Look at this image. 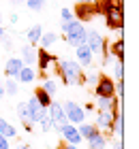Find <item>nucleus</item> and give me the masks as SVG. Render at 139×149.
<instances>
[{
    "instance_id": "4c0bfd02",
    "label": "nucleus",
    "mask_w": 139,
    "mask_h": 149,
    "mask_svg": "<svg viewBox=\"0 0 139 149\" xmlns=\"http://www.w3.org/2000/svg\"><path fill=\"white\" fill-rule=\"evenodd\" d=\"M77 4H92V2H96V0H75Z\"/></svg>"
},
{
    "instance_id": "bb28decb",
    "label": "nucleus",
    "mask_w": 139,
    "mask_h": 149,
    "mask_svg": "<svg viewBox=\"0 0 139 149\" xmlns=\"http://www.w3.org/2000/svg\"><path fill=\"white\" fill-rule=\"evenodd\" d=\"M114 77L116 81H122L124 79V60H114Z\"/></svg>"
},
{
    "instance_id": "a211bd4d",
    "label": "nucleus",
    "mask_w": 139,
    "mask_h": 149,
    "mask_svg": "<svg viewBox=\"0 0 139 149\" xmlns=\"http://www.w3.org/2000/svg\"><path fill=\"white\" fill-rule=\"evenodd\" d=\"M107 49H109V53L116 60H124V38L120 36L118 40H114L111 45H107Z\"/></svg>"
},
{
    "instance_id": "412c9836",
    "label": "nucleus",
    "mask_w": 139,
    "mask_h": 149,
    "mask_svg": "<svg viewBox=\"0 0 139 149\" xmlns=\"http://www.w3.org/2000/svg\"><path fill=\"white\" fill-rule=\"evenodd\" d=\"M77 132H79V136H81L83 141H88L92 134H96L99 130H96L94 124H86V121H81V124H77Z\"/></svg>"
},
{
    "instance_id": "20e7f679",
    "label": "nucleus",
    "mask_w": 139,
    "mask_h": 149,
    "mask_svg": "<svg viewBox=\"0 0 139 149\" xmlns=\"http://www.w3.org/2000/svg\"><path fill=\"white\" fill-rule=\"evenodd\" d=\"M47 115H49V119H52V130H56V132L60 134L62 126L68 124V119H66V115H64V109H62V102L52 100V104L47 107Z\"/></svg>"
},
{
    "instance_id": "39448f33",
    "label": "nucleus",
    "mask_w": 139,
    "mask_h": 149,
    "mask_svg": "<svg viewBox=\"0 0 139 149\" xmlns=\"http://www.w3.org/2000/svg\"><path fill=\"white\" fill-rule=\"evenodd\" d=\"M62 109H64V115H66L68 124H73V126H77V124H81V121L86 119V111H83V107L77 104L75 100H66V102L62 104Z\"/></svg>"
},
{
    "instance_id": "1a4fd4ad",
    "label": "nucleus",
    "mask_w": 139,
    "mask_h": 149,
    "mask_svg": "<svg viewBox=\"0 0 139 149\" xmlns=\"http://www.w3.org/2000/svg\"><path fill=\"white\" fill-rule=\"evenodd\" d=\"M26 107H28V121H30V124H39V121L47 115V109H43V107L37 102L34 96H30L26 100Z\"/></svg>"
},
{
    "instance_id": "0eeeda50",
    "label": "nucleus",
    "mask_w": 139,
    "mask_h": 149,
    "mask_svg": "<svg viewBox=\"0 0 139 149\" xmlns=\"http://www.w3.org/2000/svg\"><path fill=\"white\" fill-rule=\"evenodd\" d=\"M99 13H101L99 4L92 2V4H77V6H75V11H73V15L77 17V22L86 24V22H90L94 15H99Z\"/></svg>"
},
{
    "instance_id": "b1692460",
    "label": "nucleus",
    "mask_w": 139,
    "mask_h": 149,
    "mask_svg": "<svg viewBox=\"0 0 139 149\" xmlns=\"http://www.w3.org/2000/svg\"><path fill=\"white\" fill-rule=\"evenodd\" d=\"M41 87H43L52 98H56V94H58V83H56L54 79H43V85H41Z\"/></svg>"
},
{
    "instance_id": "37998d69",
    "label": "nucleus",
    "mask_w": 139,
    "mask_h": 149,
    "mask_svg": "<svg viewBox=\"0 0 139 149\" xmlns=\"http://www.w3.org/2000/svg\"><path fill=\"white\" fill-rule=\"evenodd\" d=\"M0 26H2V17H0Z\"/></svg>"
},
{
    "instance_id": "f8f14e48",
    "label": "nucleus",
    "mask_w": 139,
    "mask_h": 149,
    "mask_svg": "<svg viewBox=\"0 0 139 149\" xmlns=\"http://www.w3.org/2000/svg\"><path fill=\"white\" fill-rule=\"evenodd\" d=\"M75 58H77V64L81 66H90L94 62V56H92V51L88 49V45L83 43V45H79V47H75Z\"/></svg>"
},
{
    "instance_id": "cd10ccee",
    "label": "nucleus",
    "mask_w": 139,
    "mask_h": 149,
    "mask_svg": "<svg viewBox=\"0 0 139 149\" xmlns=\"http://www.w3.org/2000/svg\"><path fill=\"white\" fill-rule=\"evenodd\" d=\"M15 111H17V117L22 119L24 124H30V121H28V107H26V102H19Z\"/></svg>"
},
{
    "instance_id": "c756f323",
    "label": "nucleus",
    "mask_w": 139,
    "mask_h": 149,
    "mask_svg": "<svg viewBox=\"0 0 139 149\" xmlns=\"http://www.w3.org/2000/svg\"><path fill=\"white\" fill-rule=\"evenodd\" d=\"M39 126H41V130H43V132H49V130H52V119H49V115H45V117L39 121Z\"/></svg>"
},
{
    "instance_id": "4468645a",
    "label": "nucleus",
    "mask_w": 139,
    "mask_h": 149,
    "mask_svg": "<svg viewBox=\"0 0 139 149\" xmlns=\"http://www.w3.org/2000/svg\"><path fill=\"white\" fill-rule=\"evenodd\" d=\"M22 62L24 66H34L37 64V49H34V45H22Z\"/></svg>"
},
{
    "instance_id": "ea45409f",
    "label": "nucleus",
    "mask_w": 139,
    "mask_h": 149,
    "mask_svg": "<svg viewBox=\"0 0 139 149\" xmlns=\"http://www.w3.org/2000/svg\"><path fill=\"white\" fill-rule=\"evenodd\" d=\"M13 4H22V2H26V0H11Z\"/></svg>"
},
{
    "instance_id": "4be33fe9",
    "label": "nucleus",
    "mask_w": 139,
    "mask_h": 149,
    "mask_svg": "<svg viewBox=\"0 0 139 149\" xmlns=\"http://www.w3.org/2000/svg\"><path fill=\"white\" fill-rule=\"evenodd\" d=\"M32 96L34 98H37V102L41 104V107H43V109H47V107H49L52 104V96H49V94H47L45 90H43V87H37V90H34V94H32Z\"/></svg>"
},
{
    "instance_id": "e433bc0d",
    "label": "nucleus",
    "mask_w": 139,
    "mask_h": 149,
    "mask_svg": "<svg viewBox=\"0 0 139 149\" xmlns=\"http://www.w3.org/2000/svg\"><path fill=\"white\" fill-rule=\"evenodd\" d=\"M17 19H19V17H17V13H11V17H9V22H11V24H17Z\"/></svg>"
},
{
    "instance_id": "6ab92c4d",
    "label": "nucleus",
    "mask_w": 139,
    "mask_h": 149,
    "mask_svg": "<svg viewBox=\"0 0 139 149\" xmlns=\"http://www.w3.org/2000/svg\"><path fill=\"white\" fill-rule=\"evenodd\" d=\"M96 109L99 111H116L118 109V98H96Z\"/></svg>"
},
{
    "instance_id": "c85d7f7f",
    "label": "nucleus",
    "mask_w": 139,
    "mask_h": 149,
    "mask_svg": "<svg viewBox=\"0 0 139 149\" xmlns=\"http://www.w3.org/2000/svg\"><path fill=\"white\" fill-rule=\"evenodd\" d=\"M45 2H47V0H26V6L30 11H41L45 6Z\"/></svg>"
},
{
    "instance_id": "dca6fc26",
    "label": "nucleus",
    "mask_w": 139,
    "mask_h": 149,
    "mask_svg": "<svg viewBox=\"0 0 139 149\" xmlns=\"http://www.w3.org/2000/svg\"><path fill=\"white\" fill-rule=\"evenodd\" d=\"M34 79H37V74H34L32 66H22V70H19L17 77H15L17 83H32Z\"/></svg>"
},
{
    "instance_id": "a19ab883",
    "label": "nucleus",
    "mask_w": 139,
    "mask_h": 149,
    "mask_svg": "<svg viewBox=\"0 0 139 149\" xmlns=\"http://www.w3.org/2000/svg\"><path fill=\"white\" fill-rule=\"evenodd\" d=\"M2 96H4V87L0 85V100H2Z\"/></svg>"
},
{
    "instance_id": "7c9ffc66",
    "label": "nucleus",
    "mask_w": 139,
    "mask_h": 149,
    "mask_svg": "<svg viewBox=\"0 0 139 149\" xmlns=\"http://www.w3.org/2000/svg\"><path fill=\"white\" fill-rule=\"evenodd\" d=\"M60 17H62V22H71V19H75L73 17V11L71 9H64V6H62V11H60Z\"/></svg>"
},
{
    "instance_id": "5701e85b",
    "label": "nucleus",
    "mask_w": 139,
    "mask_h": 149,
    "mask_svg": "<svg viewBox=\"0 0 139 149\" xmlns=\"http://www.w3.org/2000/svg\"><path fill=\"white\" fill-rule=\"evenodd\" d=\"M39 43H41L43 49H49V47H54L58 43V34H56V32H43L41 38H39Z\"/></svg>"
},
{
    "instance_id": "423d86ee",
    "label": "nucleus",
    "mask_w": 139,
    "mask_h": 149,
    "mask_svg": "<svg viewBox=\"0 0 139 149\" xmlns=\"http://www.w3.org/2000/svg\"><path fill=\"white\" fill-rule=\"evenodd\" d=\"M94 94H96V98H114L116 96V83H114V79L101 74L99 83L94 85Z\"/></svg>"
},
{
    "instance_id": "79ce46f5",
    "label": "nucleus",
    "mask_w": 139,
    "mask_h": 149,
    "mask_svg": "<svg viewBox=\"0 0 139 149\" xmlns=\"http://www.w3.org/2000/svg\"><path fill=\"white\" fill-rule=\"evenodd\" d=\"M17 149H32V147H30V145H19Z\"/></svg>"
},
{
    "instance_id": "2eb2a0df",
    "label": "nucleus",
    "mask_w": 139,
    "mask_h": 149,
    "mask_svg": "<svg viewBox=\"0 0 139 149\" xmlns=\"http://www.w3.org/2000/svg\"><path fill=\"white\" fill-rule=\"evenodd\" d=\"M86 143H88V149H105L107 147V136L103 132H96L86 141Z\"/></svg>"
},
{
    "instance_id": "9d476101",
    "label": "nucleus",
    "mask_w": 139,
    "mask_h": 149,
    "mask_svg": "<svg viewBox=\"0 0 139 149\" xmlns=\"http://www.w3.org/2000/svg\"><path fill=\"white\" fill-rule=\"evenodd\" d=\"M111 124H114V111H99V113H96L94 126H96V130H99V132L107 130L111 134Z\"/></svg>"
},
{
    "instance_id": "f03ea898",
    "label": "nucleus",
    "mask_w": 139,
    "mask_h": 149,
    "mask_svg": "<svg viewBox=\"0 0 139 149\" xmlns=\"http://www.w3.org/2000/svg\"><path fill=\"white\" fill-rule=\"evenodd\" d=\"M62 32L66 36V43L71 47H79L86 43V26L77 19H71V22H62Z\"/></svg>"
},
{
    "instance_id": "f257e3e1",
    "label": "nucleus",
    "mask_w": 139,
    "mask_h": 149,
    "mask_svg": "<svg viewBox=\"0 0 139 149\" xmlns=\"http://www.w3.org/2000/svg\"><path fill=\"white\" fill-rule=\"evenodd\" d=\"M56 66L64 85H83V70L77 60H56Z\"/></svg>"
},
{
    "instance_id": "7ed1b4c3",
    "label": "nucleus",
    "mask_w": 139,
    "mask_h": 149,
    "mask_svg": "<svg viewBox=\"0 0 139 149\" xmlns=\"http://www.w3.org/2000/svg\"><path fill=\"white\" fill-rule=\"evenodd\" d=\"M86 45L92 51V56H103V51L107 49V40L103 38L101 32H96L94 28H86Z\"/></svg>"
},
{
    "instance_id": "9b49d317",
    "label": "nucleus",
    "mask_w": 139,
    "mask_h": 149,
    "mask_svg": "<svg viewBox=\"0 0 139 149\" xmlns=\"http://www.w3.org/2000/svg\"><path fill=\"white\" fill-rule=\"evenodd\" d=\"M62 139H64V143H71V145H79L83 143V139L79 136V132H77V126H73V124H66V126H62Z\"/></svg>"
},
{
    "instance_id": "f704fd0d",
    "label": "nucleus",
    "mask_w": 139,
    "mask_h": 149,
    "mask_svg": "<svg viewBox=\"0 0 139 149\" xmlns=\"http://www.w3.org/2000/svg\"><path fill=\"white\" fill-rule=\"evenodd\" d=\"M58 149H79V145H71V143H62Z\"/></svg>"
},
{
    "instance_id": "2f4dec72",
    "label": "nucleus",
    "mask_w": 139,
    "mask_h": 149,
    "mask_svg": "<svg viewBox=\"0 0 139 149\" xmlns=\"http://www.w3.org/2000/svg\"><path fill=\"white\" fill-rule=\"evenodd\" d=\"M103 64H105V66H111V64H114V56L109 53V49L103 51Z\"/></svg>"
},
{
    "instance_id": "473e14b6",
    "label": "nucleus",
    "mask_w": 139,
    "mask_h": 149,
    "mask_svg": "<svg viewBox=\"0 0 139 149\" xmlns=\"http://www.w3.org/2000/svg\"><path fill=\"white\" fill-rule=\"evenodd\" d=\"M0 40H2V47H4V49H6V51H9V49H11V47H13V43H11V38H9V36H6V34H4L2 38H0Z\"/></svg>"
},
{
    "instance_id": "ddd939ff",
    "label": "nucleus",
    "mask_w": 139,
    "mask_h": 149,
    "mask_svg": "<svg viewBox=\"0 0 139 149\" xmlns=\"http://www.w3.org/2000/svg\"><path fill=\"white\" fill-rule=\"evenodd\" d=\"M22 66H24L22 58H9V60L4 62V74H6L9 79H15L17 72L22 70Z\"/></svg>"
},
{
    "instance_id": "f3484780",
    "label": "nucleus",
    "mask_w": 139,
    "mask_h": 149,
    "mask_svg": "<svg viewBox=\"0 0 139 149\" xmlns=\"http://www.w3.org/2000/svg\"><path fill=\"white\" fill-rule=\"evenodd\" d=\"M0 134H2L4 139H15L17 136V130H15V126L11 124V121H6L2 115H0Z\"/></svg>"
},
{
    "instance_id": "a878e982",
    "label": "nucleus",
    "mask_w": 139,
    "mask_h": 149,
    "mask_svg": "<svg viewBox=\"0 0 139 149\" xmlns=\"http://www.w3.org/2000/svg\"><path fill=\"white\" fill-rule=\"evenodd\" d=\"M4 94H9V96H15V94L19 92V85H17V81L15 79H9L6 77V81H4Z\"/></svg>"
},
{
    "instance_id": "6e6552de",
    "label": "nucleus",
    "mask_w": 139,
    "mask_h": 149,
    "mask_svg": "<svg viewBox=\"0 0 139 149\" xmlns=\"http://www.w3.org/2000/svg\"><path fill=\"white\" fill-rule=\"evenodd\" d=\"M56 56H52L49 51L47 49H43V47H41V49H37V66H39V70H41V77L43 79H47V70L52 68V64H56Z\"/></svg>"
},
{
    "instance_id": "393cba45",
    "label": "nucleus",
    "mask_w": 139,
    "mask_h": 149,
    "mask_svg": "<svg viewBox=\"0 0 139 149\" xmlns=\"http://www.w3.org/2000/svg\"><path fill=\"white\" fill-rule=\"evenodd\" d=\"M99 77H101V74L96 72V70L83 72V85H88V87H94L96 83H99Z\"/></svg>"
},
{
    "instance_id": "c9c22d12",
    "label": "nucleus",
    "mask_w": 139,
    "mask_h": 149,
    "mask_svg": "<svg viewBox=\"0 0 139 149\" xmlns=\"http://www.w3.org/2000/svg\"><path fill=\"white\" fill-rule=\"evenodd\" d=\"M114 149H124V143H122V139H118L116 143H114Z\"/></svg>"
},
{
    "instance_id": "72a5a7b5",
    "label": "nucleus",
    "mask_w": 139,
    "mask_h": 149,
    "mask_svg": "<svg viewBox=\"0 0 139 149\" xmlns=\"http://www.w3.org/2000/svg\"><path fill=\"white\" fill-rule=\"evenodd\" d=\"M0 149H9V139H4L2 134H0Z\"/></svg>"
},
{
    "instance_id": "58836bf2",
    "label": "nucleus",
    "mask_w": 139,
    "mask_h": 149,
    "mask_svg": "<svg viewBox=\"0 0 139 149\" xmlns=\"http://www.w3.org/2000/svg\"><path fill=\"white\" fill-rule=\"evenodd\" d=\"M4 34H6V32H4V26H0V38H2Z\"/></svg>"
},
{
    "instance_id": "aec40b11",
    "label": "nucleus",
    "mask_w": 139,
    "mask_h": 149,
    "mask_svg": "<svg viewBox=\"0 0 139 149\" xmlns=\"http://www.w3.org/2000/svg\"><path fill=\"white\" fill-rule=\"evenodd\" d=\"M41 34H43V28H41V24H34L32 28H28V32H26L28 45H37L39 38H41Z\"/></svg>"
}]
</instances>
